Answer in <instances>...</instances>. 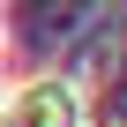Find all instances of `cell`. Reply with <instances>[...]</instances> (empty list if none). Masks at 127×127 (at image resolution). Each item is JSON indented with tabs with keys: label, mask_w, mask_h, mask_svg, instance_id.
Listing matches in <instances>:
<instances>
[{
	"label": "cell",
	"mask_w": 127,
	"mask_h": 127,
	"mask_svg": "<svg viewBox=\"0 0 127 127\" xmlns=\"http://www.w3.org/2000/svg\"><path fill=\"white\" fill-rule=\"evenodd\" d=\"M15 127H67V97H60V90H30Z\"/></svg>",
	"instance_id": "obj_1"
}]
</instances>
